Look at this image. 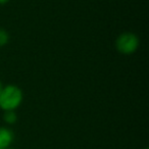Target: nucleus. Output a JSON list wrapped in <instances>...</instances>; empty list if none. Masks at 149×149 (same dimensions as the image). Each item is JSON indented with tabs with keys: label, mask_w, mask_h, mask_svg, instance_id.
I'll return each instance as SVG.
<instances>
[{
	"label": "nucleus",
	"mask_w": 149,
	"mask_h": 149,
	"mask_svg": "<svg viewBox=\"0 0 149 149\" xmlns=\"http://www.w3.org/2000/svg\"><path fill=\"white\" fill-rule=\"evenodd\" d=\"M9 0H0V4H4V3L8 2Z\"/></svg>",
	"instance_id": "6"
},
{
	"label": "nucleus",
	"mask_w": 149,
	"mask_h": 149,
	"mask_svg": "<svg viewBox=\"0 0 149 149\" xmlns=\"http://www.w3.org/2000/svg\"><path fill=\"white\" fill-rule=\"evenodd\" d=\"M3 120H4V122L6 123V124L13 125L17 120V116L15 110H7V111H4Z\"/></svg>",
	"instance_id": "4"
},
{
	"label": "nucleus",
	"mask_w": 149,
	"mask_h": 149,
	"mask_svg": "<svg viewBox=\"0 0 149 149\" xmlns=\"http://www.w3.org/2000/svg\"><path fill=\"white\" fill-rule=\"evenodd\" d=\"M9 36L7 34V32L4 29H1L0 28V47L6 45L7 42H8Z\"/></svg>",
	"instance_id": "5"
},
{
	"label": "nucleus",
	"mask_w": 149,
	"mask_h": 149,
	"mask_svg": "<svg viewBox=\"0 0 149 149\" xmlns=\"http://www.w3.org/2000/svg\"><path fill=\"white\" fill-rule=\"evenodd\" d=\"M144 149H149V148H148V147H146V148H144Z\"/></svg>",
	"instance_id": "9"
},
{
	"label": "nucleus",
	"mask_w": 149,
	"mask_h": 149,
	"mask_svg": "<svg viewBox=\"0 0 149 149\" xmlns=\"http://www.w3.org/2000/svg\"><path fill=\"white\" fill-rule=\"evenodd\" d=\"M23 101V92L17 86L7 85L0 91V108L4 111L15 110Z\"/></svg>",
	"instance_id": "1"
},
{
	"label": "nucleus",
	"mask_w": 149,
	"mask_h": 149,
	"mask_svg": "<svg viewBox=\"0 0 149 149\" xmlns=\"http://www.w3.org/2000/svg\"><path fill=\"white\" fill-rule=\"evenodd\" d=\"M116 47L122 54H132L139 47V38L135 34L126 32L120 34L116 41Z\"/></svg>",
	"instance_id": "2"
},
{
	"label": "nucleus",
	"mask_w": 149,
	"mask_h": 149,
	"mask_svg": "<svg viewBox=\"0 0 149 149\" xmlns=\"http://www.w3.org/2000/svg\"><path fill=\"white\" fill-rule=\"evenodd\" d=\"M6 149H15V148H11V147H9V148H6Z\"/></svg>",
	"instance_id": "8"
},
{
	"label": "nucleus",
	"mask_w": 149,
	"mask_h": 149,
	"mask_svg": "<svg viewBox=\"0 0 149 149\" xmlns=\"http://www.w3.org/2000/svg\"><path fill=\"white\" fill-rule=\"evenodd\" d=\"M3 88V86H2V83H1V81H0V91H1V89Z\"/></svg>",
	"instance_id": "7"
},
{
	"label": "nucleus",
	"mask_w": 149,
	"mask_h": 149,
	"mask_svg": "<svg viewBox=\"0 0 149 149\" xmlns=\"http://www.w3.org/2000/svg\"><path fill=\"white\" fill-rule=\"evenodd\" d=\"M13 133L10 129L0 127V149L9 148L13 141Z\"/></svg>",
	"instance_id": "3"
}]
</instances>
